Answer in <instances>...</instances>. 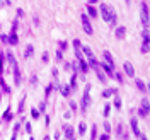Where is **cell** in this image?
<instances>
[{"label": "cell", "instance_id": "cell-1", "mask_svg": "<svg viewBox=\"0 0 150 140\" xmlns=\"http://www.w3.org/2000/svg\"><path fill=\"white\" fill-rule=\"evenodd\" d=\"M99 10H101V17L106 21V22H109L111 26H116V21H118V16H116V12L108 5V4H101V7H99Z\"/></svg>", "mask_w": 150, "mask_h": 140}, {"label": "cell", "instance_id": "cell-2", "mask_svg": "<svg viewBox=\"0 0 150 140\" xmlns=\"http://www.w3.org/2000/svg\"><path fill=\"white\" fill-rule=\"evenodd\" d=\"M80 21H82V26H84V31H85V33H87V34H92L94 29H92V24H91V21H89V16H87V14H82Z\"/></svg>", "mask_w": 150, "mask_h": 140}, {"label": "cell", "instance_id": "cell-3", "mask_svg": "<svg viewBox=\"0 0 150 140\" xmlns=\"http://www.w3.org/2000/svg\"><path fill=\"white\" fill-rule=\"evenodd\" d=\"M89 92H91V85H87V87H85V94H84V97H82V103H80L82 111H85V109H87V106L91 104V96H89Z\"/></svg>", "mask_w": 150, "mask_h": 140}, {"label": "cell", "instance_id": "cell-4", "mask_svg": "<svg viewBox=\"0 0 150 140\" xmlns=\"http://www.w3.org/2000/svg\"><path fill=\"white\" fill-rule=\"evenodd\" d=\"M142 22L145 24V28L149 26V5L145 2L142 4Z\"/></svg>", "mask_w": 150, "mask_h": 140}, {"label": "cell", "instance_id": "cell-5", "mask_svg": "<svg viewBox=\"0 0 150 140\" xmlns=\"http://www.w3.org/2000/svg\"><path fill=\"white\" fill-rule=\"evenodd\" d=\"M123 70H125V74L128 75V77L135 75V67L131 65L130 62H123Z\"/></svg>", "mask_w": 150, "mask_h": 140}, {"label": "cell", "instance_id": "cell-6", "mask_svg": "<svg viewBox=\"0 0 150 140\" xmlns=\"http://www.w3.org/2000/svg\"><path fill=\"white\" fill-rule=\"evenodd\" d=\"M14 84L16 85H21L22 82V75H21V70H19V65H14Z\"/></svg>", "mask_w": 150, "mask_h": 140}, {"label": "cell", "instance_id": "cell-7", "mask_svg": "<svg viewBox=\"0 0 150 140\" xmlns=\"http://www.w3.org/2000/svg\"><path fill=\"white\" fill-rule=\"evenodd\" d=\"M96 75H97V79L101 80V84H108V75L103 72V68H101V67L96 70Z\"/></svg>", "mask_w": 150, "mask_h": 140}, {"label": "cell", "instance_id": "cell-8", "mask_svg": "<svg viewBox=\"0 0 150 140\" xmlns=\"http://www.w3.org/2000/svg\"><path fill=\"white\" fill-rule=\"evenodd\" d=\"M131 130H133V133H135L137 137H140L142 135L140 128H138V122H137V118H131Z\"/></svg>", "mask_w": 150, "mask_h": 140}, {"label": "cell", "instance_id": "cell-9", "mask_svg": "<svg viewBox=\"0 0 150 140\" xmlns=\"http://www.w3.org/2000/svg\"><path fill=\"white\" fill-rule=\"evenodd\" d=\"M116 92H118V89H114V87H111V89H104L103 91V97L109 99L111 96H116Z\"/></svg>", "mask_w": 150, "mask_h": 140}, {"label": "cell", "instance_id": "cell-10", "mask_svg": "<svg viewBox=\"0 0 150 140\" xmlns=\"http://www.w3.org/2000/svg\"><path fill=\"white\" fill-rule=\"evenodd\" d=\"M103 56H104V62H106L108 65H111L112 68H114V62H112V56H111V53H109V51H104V53H103Z\"/></svg>", "mask_w": 150, "mask_h": 140}, {"label": "cell", "instance_id": "cell-11", "mask_svg": "<svg viewBox=\"0 0 150 140\" xmlns=\"http://www.w3.org/2000/svg\"><path fill=\"white\" fill-rule=\"evenodd\" d=\"M82 53H84L85 56H87V60H91V58H94V53H92V50L87 46V45H84L82 46Z\"/></svg>", "mask_w": 150, "mask_h": 140}, {"label": "cell", "instance_id": "cell-12", "mask_svg": "<svg viewBox=\"0 0 150 140\" xmlns=\"http://www.w3.org/2000/svg\"><path fill=\"white\" fill-rule=\"evenodd\" d=\"M60 91H62V94L65 96V97H68L70 96V92H72V89H70V85H56Z\"/></svg>", "mask_w": 150, "mask_h": 140}, {"label": "cell", "instance_id": "cell-13", "mask_svg": "<svg viewBox=\"0 0 150 140\" xmlns=\"http://www.w3.org/2000/svg\"><path fill=\"white\" fill-rule=\"evenodd\" d=\"M125 34H126V29L123 28V26H118V28H116V38H118V39H123Z\"/></svg>", "mask_w": 150, "mask_h": 140}, {"label": "cell", "instance_id": "cell-14", "mask_svg": "<svg viewBox=\"0 0 150 140\" xmlns=\"http://www.w3.org/2000/svg\"><path fill=\"white\" fill-rule=\"evenodd\" d=\"M33 55H34V46H33V45H28L26 50H24V56H26V58H31Z\"/></svg>", "mask_w": 150, "mask_h": 140}, {"label": "cell", "instance_id": "cell-15", "mask_svg": "<svg viewBox=\"0 0 150 140\" xmlns=\"http://www.w3.org/2000/svg\"><path fill=\"white\" fill-rule=\"evenodd\" d=\"M87 14H89V17H92V19H97V10L94 9L92 5H87Z\"/></svg>", "mask_w": 150, "mask_h": 140}, {"label": "cell", "instance_id": "cell-16", "mask_svg": "<svg viewBox=\"0 0 150 140\" xmlns=\"http://www.w3.org/2000/svg\"><path fill=\"white\" fill-rule=\"evenodd\" d=\"M63 130H65L67 139H74V128H72V126H68V125H65V126H63Z\"/></svg>", "mask_w": 150, "mask_h": 140}, {"label": "cell", "instance_id": "cell-17", "mask_svg": "<svg viewBox=\"0 0 150 140\" xmlns=\"http://www.w3.org/2000/svg\"><path fill=\"white\" fill-rule=\"evenodd\" d=\"M19 43V36L16 34V33H10L9 36V45H17Z\"/></svg>", "mask_w": 150, "mask_h": 140}, {"label": "cell", "instance_id": "cell-18", "mask_svg": "<svg viewBox=\"0 0 150 140\" xmlns=\"http://www.w3.org/2000/svg\"><path fill=\"white\" fill-rule=\"evenodd\" d=\"M135 84H137V89H140L142 92H147V85L143 80H135Z\"/></svg>", "mask_w": 150, "mask_h": 140}, {"label": "cell", "instance_id": "cell-19", "mask_svg": "<svg viewBox=\"0 0 150 140\" xmlns=\"http://www.w3.org/2000/svg\"><path fill=\"white\" fill-rule=\"evenodd\" d=\"M118 135H120V139H121V140H126V139H128V133H126V131H123V126H121V125H118Z\"/></svg>", "mask_w": 150, "mask_h": 140}, {"label": "cell", "instance_id": "cell-20", "mask_svg": "<svg viewBox=\"0 0 150 140\" xmlns=\"http://www.w3.org/2000/svg\"><path fill=\"white\" fill-rule=\"evenodd\" d=\"M24 104H26V94L22 96L21 103H19V108H17V113H24Z\"/></svg>", "mask_w": 150, "mask_h": 140}, {"label": "cell", "instance_id": "cell-21", "mask_svg": "<svg viewBox=\"0 0 150 140\" xmlns=\"http://www.w3.org/2000/svg\"><path fill=\"white\" fill-rule=\"evenodd\" d=\"M149 43H150L149 39H143V45H142V53H149V48H150Z\"/></svg>", "mask_w": 150, "mask_h": 140}, {"label": "cell", "instance_id": "cell-22", "mask_svg": "<svg viewBox=\"0 0 150 140\" xmlns=\"http://www.w3.org/2000/svg\"><path fill=\"white\" fill-rule=\"evenodd\" d=\"M5 58L10 62V65H12V67L17 65V62H16V58H14V55H12V53H7V55H5Z\"/></svg>", "mask_w": 150, "mask_h": 140}, {"label": "cell", "instance_id": "cell-23", "mask_svg": "<svg viewBox=\"0 0 150 140\" xmlns=\"http://www.w3.org/2000/svg\"><path fill=\"white\" fill-rule=\"evenodd\" d=\"M4 62H5V55L0 51V75L4 74Z\"/></svg>", "mask_w": 150, "mask_h": 140}, {"label": "cell", "instance_id": "cell-24", "mask_svg": "<svg viewBox=\"0 0 150 140\" xmlns=\"http://www.w3.org/2000/svg\"><path fill=\"white\" fill-rule=\"evenodd\" d=\"M85 130H87L85 123H84V122H82V123H79V133H80V135H84V133H85Z\"/></svg>", "mask_w": 150, "mask_h": 140}, {"label": "cell", "instance_id": "cell-25", "mask_svg": "<svg viewBox=\"0 0 150 140\" xmlns=\"http://www.w3.org/2000/svg\"><path fill=\"white\" fill-rule=\"evenodd\" d=\"M70 84H72V85H70V89H72V91H74V89H75V87H77V75H72V80H70Z\"/></svg>", "mask_w": 150, "mask_h": 140}, {"label": "cell", "instance_id": "cell-26", "mask_svg": "<svg viewBox=\"0 0 150 140\" xmlns=\"http://www.w3.org/2000/svg\"><path fill=\"white\" fill-rule=\"evenodd\" d=\"M142 108H143V109H149V99H147V97H143V101H142Z\"/></svg>", "mask_w": 150, "mask_h": 140}, {"label": "cell", "instance_id": "cell-27", "mask_svg": "<svg viewBox=\"0 0 150 140\" xmlns=\"http://www.w3.org/2000/svg\"><path fill=\"white\" fill-rule=\"evenodd\" d=\"M109 113H111V106L106 104V106H104V116H109Z\"/></svg>", "mask_w": 150, "mask_h": 140}, {"label": "cell", "instance_id": "cell-28", "mask_svg": "<svg viewBox=\"0 0 150 140\" xmlns=\"http://www.w3.org/2000/svg\"><path fill=\"white\" fill-rule=\"evenodd\" d=\"M138 114H140V116H149V109H143V108H142L140 111H138Z\"/></svg>", "mask_w": 150, "mask_h": 140}, {"label": "cell", "instance_id": "cell-29", "mask_svg": "<svg viewBox=\"0 0 150 140\" xmlns=\"http://www.w3.org/2000/svg\"><path fill=\"white\" fill-rule=\"evenodd\" d=\"M96 133H97V126L92 128V133H91V140H96Z\"/></svg>", "mask_w": 150, "mask_h": 140}, {"label": "cell", "instance_id": "cell-30", "mask_svg": "<svg viewBox=\"0 0 150 140\" xmlns=\"http://www.w3.org/2000/svg\"><path fill=\"white\" fill-rule=\"evenodd\" d=\"M56 60H63V53H62V50L56 51Z\"/></svg>", "mask_w": 150, "mask_h": 140}, {"label": "cell", "instance_id": "cell-31", "mask_svg": "<svg viewBox=\"0 0 150 140\" xmlns=\"http://www.w3.org/2000/svg\"><path fill=\"white\" fill-rule=\"evenodd\" d=\"M114 106H116V108H121V99H120V97L114 99Z\"/></svg>", "mask_w": 150, "mask_h": 140}, {"label": "cell", "instance_id": "cell-32", "mask_svg": "<svg viewBox=\"0 0 150 140\" xmlns=\"http://www.w3.org/2000/svg\"><path fill=\"white\" fill-rule=\"evenodd\" d=\"M0 39H2L4 43H9V36H7V34H0Z\"/></svg>", "mask_w": 150, "mask_h": 140}, {"label": "cell", "instance_id": "cell-33", "mask_svg": "<svg viewBox=\"0 0 150 140\" xmlns=\"http://www.w3.org/2000/svg\"><path fill=\"white\" fill-rule=\"evenodd\" d=\"M10 118H12V113H10V109H7L5 116H4V120H10Z\"/></svg>", "mask_w": 150, "mask_h": 140}, {"label": "cell", "instance_id": "cell-34", "mask_svg": "<svg viewBox=\"0 0 150 140\" xmlns=\"http://www.w3.org/2000/svg\"><path fill=\"white\" fill-rule=\"evenodd\" d=\"M60 50H62V51L67 50V41H60Z\"/></svg>", "mask_w": 150, "mask_h": 140}, {"label": "cell", "instance_id": "cell-35", "mask_svg": "<svg viewBox=\"0 0 150 140\" xmlns=\"http://www.w3.org/2000/svg\"><path fill=\"white\" fill-rule=\"evenodd\" d=\"M41 60H43V62L46 63L48 60H50V55H48V53H43V56H41Z\"/></svg>", "mask_w": 150, "mask_h": 140}, {"label": "cell", "instance_id": "cell-36", "mask_svg": "<svg viewBox=\"0 0 150 140\" xmlns=\"http://www.w3.org/2000/svg\"><path fill=\"white\" fill-rule=\"evenodd\" d=\"M104 130H106V133H109L111 131V125L109 123H104Z\"/></svg>", "mask_w": 150, "mask_h": 140}, {"label": "cell", "instance_id": "cell-37", "mask_svg": "<svg viewBox=\"0 0 150 140\" xmlns=\"http://www.w3.org/2000/svg\"><path fill=\"white\" fill-rule=\"evenodd\" d=\"M112 75L116 77V80H118V82H123V75L121 74H112Z\"/></svg>", "mask_w": 150, "mask_h": 140}, {"label": "cell", "instance_id": "cell-38", "mask_svg": "<svg viewBox=\"0 0 150 140\" xmlns=\"http://www.w3.org/2000/svg\"><path fill=\"white\" fill-rule=\"evenodd\" d=\"M0 84H2V87H4V91H5V92H10V89L7 87V85H5V82H4V79H2V82H0Z\"/></svg>", "mask_w": 150, "mask_h": 140}, {"label": "cell", "instance_id": "cell-39", "mask_svg": "<svg viewBox=\"0 0 150 140\" xmlns=\"http://www.w3.org/2000/svg\"><path fill=\"white\" fill-rule=\"evenodd\" d=\"M17 16H19V17H24V10H22V9H17Z\"/></svg>", "mask_w": 150, "mask_h": 140}, {"label": "cell", "instance_id": "cell-40", "mask_svg": "<svg viewBox=\"0 0 150 140\" xmlns=\"http://www.w3.org/2000/svg\"><path fill=\"white\" fill-rule=\"evenodd\" d=\"M39 116V111L38 109H33V118H38Z\"/></svg>", "mask_w": 150, "mask_h": 140}, {"label": "cell", "instance_id": "cell-41", "mask_svg": "<svg viewBox=\"0 0 150 140\" xmlns=\"http://www.w3.org/2000/svg\"><path fill=\"white\" fill-rule=\"evenodd\" d=\"M45 109H46V104L41 103V106H39V111H45Z\"/></svg>", "mask_w": 150, "mask_h": 140}, {"label": "cell", "instance_id": "cell-42", "mask_svg": "<svg viewBox=\"0 0 150 140\" xmlns=\"http://www.w3.org/2000/svg\"><path fill=\"white\" fill-rule=\"evenodd\" d=\"M31 82H33V84H36V82H38V77H36V75H33V77H31Z\"/></svg>", "mask_w": 150, "mask_h": 140}, {"label": "cell", "instance_id": "cell-43", "mask_svg": "<svg viewBox=\"0 0 150 140\" xmlns=\"http://www.w3.org/2000/svg\"><path fill=\"white\" fill-rule=\"evenodd\" d=\"M70 108H72V109H77V104H75L74 101H70Z\"/></svg>", "mask_w": 150, "mask_h": 140}, {"label": "cell", "instance_id": "cell-44", "mask_svg": "<svg viewBox=\"0 0 150 140\" xmlns=\"http://www.w3.org/2000/svg\"><path fill=\"white\" fill-rule=\"evenodd\" d=\"M99 140H109V137H108V133H104V135H103V137H101Z\"/></svg>", "mask_w": 150, "mask_h": 140}, {"label": "cell", "instance_id": "cell-45", "mask_svg": "<svg viewBox=\"0 0 150 140\" xmlns=\"http://www.w3.org/2000/svg\"><path fill=\"white\" fill-rule=\"evenodd\" d=\"M26 130H28L29 133H31V131H33V128H31V125H29V123H28V125H26Z\"/></svg>", "mask_w": 150, "mask_h": 140}, {"label": "cell", "instance_id": "cell-46", "mask_svg": "<svg viewBox=\"0 0 150 140\" xmlns=\"http://www.w3.org/2000/svg\"><path fill=\"white\" fill-rule=\"evenodd\" d=\"M99 0H89V5H92V4H97Z\"/></svg>", "mask_w": 150, "mask_h": 140}, {"label": "cell", "instance_id": "cell-47", "mask_svg": "<svg viewBox=\"0 0 150 140\" xmlns=\"http://www.w3.org/2000/svg\"><path fill=\"white\" fill-rule=\"evenodd\" d=\"M45 140H50V139H48V137H46V139H45Z\"/></svg>", "mask_w": 150, "mask_h": 140}, {"label": "cell", "instance_id": "cell-48", "mask_svg": "<svg viewBox=\"0 0 150 140\" xmlns=\"http://www.w3.org/2000/svg\"><path fill=\"white\" fill-rule=\"evenodd\" d=\"M70 140H75V139H70Z\"/></svg>", "mask_w": 150, "mask_h": 140}, {"label": "cell", "instance_id": "cell-49", "mask_svg": "<svg viewBox=\"0 0 150 140\" xmlns=\"http://www.w3.org/2000/svg\"><path fill=\"white\" fill-rule=\"evenodd\" d=\"M0 97H2V94H0Z\"/></svg>", "mask_w": 150, "mask_h": 140}]
</instances>
